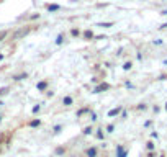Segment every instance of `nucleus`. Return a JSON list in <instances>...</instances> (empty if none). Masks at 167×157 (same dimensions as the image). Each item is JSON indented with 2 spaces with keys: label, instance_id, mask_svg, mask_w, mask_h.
Here are the masks:
<instances>
[{
  "label": "nucleus",
  "instance_id": "obj_1",
  "mask_svg": "<svg viewBox=\"0 0 167 157\" xmlns=\"http://www.w3.org/2000/svg\"><path fill=\"white\" fill-rule=\"evenodd\" d=\"M28 33V30H21V31H18V33L15 34V38H20V36H23V34Z\"/></svg>",
  "mask_w": 167,
  "mask_h": 157
},
{
  "label": "nucleus",
  "instance_id": "obj_2",
  "mask_svg": "<svg viewBox=\"0 0 167 157\" xmlns=\"http://www.w3.org/2000/svg\"><path fill=\"white\" fill-rule=\"evenodd\" d=\"M118 113H120V108H116V110H111L108 115H110V116H115V115H118Z\"/></svg>",
  "mask_w": 167,
  "mask_h": 157
},
{
  "label": "nucleus",
  "instance_id": "obj_3",
  "mask_svg": "<svg viewBox=\"0 0 167 157\" xmlns=\"http://www.w3.org/2000/svg\"><path fill=\"white\" fill-rule=\"evenodd\" d=\"M71 103H72V98L71 97H66L64 98V105H71Z\"/></svg>",
  "mask_w": 167,
  "mask_h": 157
},
{
  "label": "nucleus",
  "instance_id": "obj_4",
  "mask_svg": "<svg viewBox=\"0 0 167 157\" xmlns=\"http://www.w3.org/2000/svg\"><path fill=\"white\" fill-rule=\"evenodd\" d=\"M95 152H97V151H95V149L92 147V149L89 151V157H95Z\"/></svg>",
  "mask_w": 167,
  "mask_h": 157
},
{
  "label": "nucleus",
  "instance_id": "obj_5",
  "mask_svg": "<svg viewBox=\"0 0 167 157\" xmlns=\"http://www.w3.org/2000/svg\"><path fill=\"white\" fill-rule=\"evenodd\" d=\"M123 69H125V70H128V69H131V62H126V64L123 66Z\"/></svg>",
  "mask_w": 167,
  "mask_h": 157
},
{
  "label": "nucleus",
  "instance_id": "obj_6",
  "mask_svg": "<svg viewBox=\"0 0 167 157\" xmlns=\"http://www.w3.org/2000/svg\"><path fill=\"white\" fill-rule=\"evenodd\" d=\"M48 8H49V10H57V8H59V7H57V5H49Z\"/></svg>",
  "mask_w": 167,
  "mask_h": 157
},
{
  "label": "nucleus",
  "instance_id": "obj_7",
  "mask_svg": "<svg viewBox=\"0 0 167 157\" xmlns=\"http://www.w3.org/2000/svg\"><path fill=\"white\" fill-rule=\"evenodd\" d=\"M147 149L152 151V149H154V144H152V142H147Z\"/></svg>",
  "mask_w": 167,
  "mask_h": 157
},
{
  "label": "nucleus",
  "instance_id": "obj_8",
  "mask_svg": "<svg viewBox=\"0 0 167 157\" xmlns=\"http://www.w3.org/2000/svg\"><path fill=\"white\" fill-rule=\"evenodd\" d=\"M44 87H46V84H44V82H41V84H39V85H38V88H41V90H43V88H44Z\"/></svg>",
  "mask_w": 167,
  "mask_h": 157
},
{
  "label": "nucleus",
  "instance_id": "obj_9",
  "mask_svg": "<svg viewBox=\"0 0 167 157\" xmlns=\"http://www.w3.org/2000/svg\"><path fill=\"white\" fill-rule=\"evenodd\" d=\"M85 38H92V31H87V33H85Z\"/></svg>",
  "mask_w": 167,
  "mask_h": 157
},
{
  "label": "nucleus",
  "instance_id": "obj_10",
  "mask_svg": "<svg viewBox=\"0 0 167 157\" xmlns=\"http://www.w3.org/2000/svg\"><path fill=\"white\" fill-rule=\"evenodd\" d=\"M165 110H167V103H165Z\"/></svg>",
  "mask_w": 167,
  "mask_h": 157
}]
</instances>
